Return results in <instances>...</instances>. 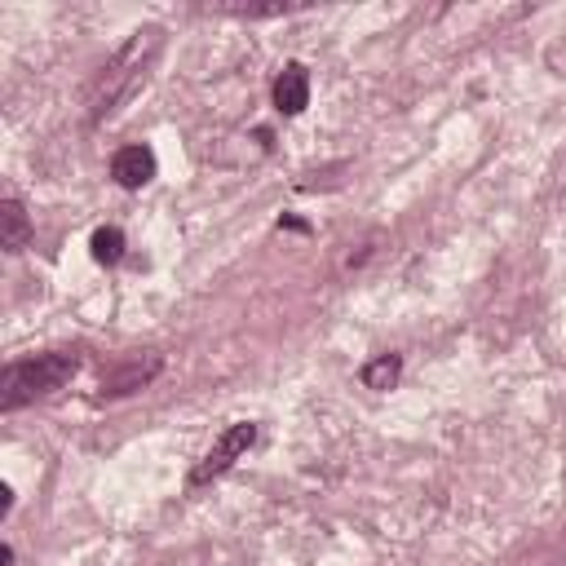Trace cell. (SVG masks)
<instances>
[{
    "instance_id": "6",
    "label": "cell",
    "mask_w": 566,
    "mask_h": 566,
    "mask_svg": "<svg viewBox=\"0 0 566 566\" xmlns=\"http://www.w3.org/2000/svg\"><path fill=\"white\" fill-rule=\"evenodd\" d=\"M31 239V221H27V208L18 199H4L0 203V248L4 252H22Z\"/></svg>"
},
{
    "instance_id": "7",
    "label": "cell",
    "mask_w": 566,
    "mask_h": 566,
    "mask_svg": "<svg viewBox=\"0 0 566 566\" xmlns=\"http://www.w3.org/2000/svg\"><path fill=\"white\" fill-rule=\"evenodd\" d=\"M159 371V354H150L146 363L137 358V363H128L119 376H111V380H102V398H119V394H133V389H142L150 376Z\"/></svg>"
},
{
    "instance_id": "1",
    "label": "cell",
    "mask_w": 566,
    "mask_h": 566,
    "mask_svg": "<svg viewBox=\"0 0 566 566\" xmlns=\"http://www.w3.org/2000/svg\"><path fill=\"white\" fill-rule=\"evenodd\" d=\"M159 40H164L159 27H142V31H133V40L102 66V75H97V84H93V93H88V115H93V119L111 115V111L142 84L150 57L159 53Z\"/></svg>"
},
{
    "instance_id": "9",
    "label": "cell",
    "mask_w": 566,
    "mask_h": 566,
    "mask_svg": "<svg viewBox=\"0 0 566 566\" xmlns=\"http://www.w3.org/2000/svg\"><path fill=\"white\" fill-rule=\"evenodd\" d=\"M398 376H402V358H398V354H376V358L358 371V380H363L367 389H394Z\"/></svg>"
},
{
    "instance_id": "11",
    "label": "cell",
    "mask_w": 566,
    "mask_h": 566,
    "mask_svg": "<svg viewBox=\"0 0 566 566\" xmlns=\"http://www.w3.org/2000/svg\"><path fill=\"white\" fill-rule=\"evenodd\" d=\"M0 566H13V548H9V544L0 548Z\"/></svg>"
},
{
    "instance_id": "10",
    "label": "cell",
    "mask_w": 566,
    "mask_h": 566,
    "mask_svg": "<svg viewBox=\"0 0 566 566\" xmlns=\"http://www.w3.org/2000/svg\"><path fill=\"white\" fill-rule=\"evenodd\" d=\"M9 509H13V491L0 486V517H9Z\"/></svg>"
},
{
    "instance_id": "4",
    "label": "cell",
    "mask_w": 566,
    "mask_h": 566,
    "mask_svg": "<svg viewBox=\"0 0 566 566\" xmlns=\"http://www.w3.org/2000/svg\"><path fill=\"white\" fill-rule=\"evenodd\" d=\"M155 150L150 146H142V142H133V146H119L115 150V159H111V177L124 186V190H142L150 177H155Z\"/></svg>"
},
{
    "instance_id": "5",
    "label": "cell",
    "mask_w": 566,
    "mask_h": 566,
    "mask_svg": "<svg viewBox=\"0 0 566 566\" xmlns=\"http://www.w3.org/2000/svg\"><path fill=\"white\" fill-rule=\"evenodd\" d=\"M279 115H301L310 106V71L301 62H287L279 75H274V88H270Z\"/></svg>"
},
{
    "instance_id": "8",
    "label": "cell",
    "mask_w": 566,
    "mask_h": 566,
    "mask_svg": "<svg viewBox=\"0 0 566 566\" xmlns=\"http://www.w3.org/2000/svg\"><path fill=\"white\" fill-rule=\"evenodd\" d=\"M88 248H93V261L97 265H119L128 243H124V230L119 226H97L93 239H88Z\"/></svg>"
},
{
    "instance_id": "3",
    "label": "cell",
    "mask_w": 566,
    "mask_h": 566,
    "mask_svg": "<svg viewBox=\"0 0 566 566\" xmlns=\"http://www.w3.org/2000/svg\"><path fill=\"white\" fill-rule=\"evenodd\" d=\"M256 442V424L252 420H234L217 442H212V451L190 469V486H203V482H212V478H221L248 447Z\"/></svg>"
},
{
    "instance_id": "2",
    "label": "cell",
    "mask_w": 566,
    "mask_h": 566,
    "mask_svg": "<svg viewBox=\"0 0 566 566\" xmlns=\"http://www.w3.org/2000/svg\"><path fill=\"white\" fill-rule=\"evenodd\" d=\"M75 371H80V349H53V354L9 363L0 376V411H18V407L62 389Z\"/></svg>"
}]
</instances>
